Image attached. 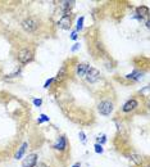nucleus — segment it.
I'll return each instance as SVG.
<instances>
[{"instance_id":"obj_16","label":"nucleus","mask_w":150,"mask_h":167,"mask_svg":"<svg viewBox=\"0 0 150 167\" xmlns=\"http://www.w3.org/2000/svg\"><path fill=\"white\" fill-rule=\"evenodd\" d=\"M82 27H83V17H80L77 19V31H81Z\"/></svg>"},{"instance_id":"obj_5","label":"nucleus","mask_w":150,"mask_h":167,"mask_svg":"<svg viewBox=\"0 0 150 167\" xmlns=\"http://www.w3.org/2000/svg\"><path fill=\"white\" fill-rule=\"evenodd\" d=\"M37 165V154L32 153L28 154V157H26L22 162V167H35Z\"/></svg>"},{"instance_id":"obj_21","label":"nucleus","mask_w":150,"mask_h":167,"mask_svg":"<svg viewBox=\"0 0 150 167\" xmlns=\"http://www.w3.org/2000/svg\"><path fill=\"white\" fill-rule=\"evenodd\" d=\"M53 81H54V79H50V80H47V81H46V82H45L44 88H46V89H47V88H49V85H50V84H52Z\"/></svg>"},{"instance_id":"obj_14","label":"nucleus","mask_w":150,"mask_h":167,"mask_svg":"<svg viewBox=\"0 0 150 167\" xmlns=\"http://www.w3.org/2000/svg\"><path fill=\"white\" fill-rule=\"evenodd\" d=\"M65 76H67V70H65V66H63V67L59 70L58 75H56V77L54 79V81H62V80L65 79Z\"/></svg>"},{"instance_id":"obj_6","label":"nucleus","mask_w":150,"mask_h":167,"mask_svg":"<svg viewBox=\"0 0 150 167\" xmlns=\"http://www.w3.org/2000/svg\"><path fill=\"white\" fill-rule=\"evenodd\" d=\"M71 16L68 14H63V17L58 21V27L59 28H63V30H69L71 28Z\"/></svg>"},{"instance_id":"obj_20","label":"nucleus","mask_w":150,"mask_h":167,"mask_svg":"<svg viewBox=\"0 0 150 167\" xmlns=\"http://www.w3.org/2000/svg\"><path fill=\"white\" fill-rule=\"evenodd\" d=\"M107 141V138H105V135H101L100 138H99V143H100V145L101 144H104V143Z\"/></svg>"},{"instance_id":"obj_22","label":"nucleus","mask_w":150,"mask_h":167,"mask_svg":"<svg viewBox=\"0 0 150 167\" xmlns=\"http://www.w3.org/2000/svg\"><path fill=\"white\" fill-rule=\"evenodd\" d=\"M80 138H81V140H82V143H85V141H86V136H85V134H83L82 131L80 132Z\"/></svg>"},{"instance_id":"obj_1","label":"nucleus","mask_w":150,"mask_h":167,"mask_svg":"<svg viewBox=\"0 0 150 167\" xmlns=\"http://www.w3.org/2000/svg\"><path fill=\"white\" fill-rule=\"evenodd\" d=\"M21 26L26 32H35L39 27V19L36 17H28V18L22 21Z\"/></svg>"},{"instance_id":"obj_25","label":"nucleus","mask_w":150,"mask_h":167,"mask_svg":"<svg viewBox=\"0 0 150 167\" xmlns=\"http://www.w3.org/2000/svg\"><path fill=\"white\" fill-rule=\"evenodd\" d=\"M81 165H80V163H74V165L73 166H72V167H80Z\"/></svg>"},{"instance_id":"obj_2","label":"nucleus","mask_w":150,"mask_h":167,"mask_svg":"<svg viewBox=\"0 0 150 167\" xmlns=\"http://www.w3.org/2000/svg\"><path fill=\"white\" fill-rule=\"evenodd\" d=\"M34 50L32 49H28V48H25V49H21L19 52H18V61L21 62V63L26 64V63H30V62L34 59Z\"/></svg>"},{"instance_id":"obj_18","label":"nucleus","mask_w":150,"mask_h":167,"mask_svg":"<svg viewBox=\"0 0 150 167\" xmlns=\"http://www.w3.org/2000/svg\"><path fill=\"white\" fill-rule=\"evenodd\" d=\"M40 117L41 118H39V120H37L39 124H41V122H44V121H49V117H47V116H45V115H41Z\"/></svg>"},{"instance_id":"obj_19","label":"nucleus","mask_w":150,"mask_h":167,"mask_svg":"<svg viewBox=\"0 0 150 167\" xmlns=\"http://www.w3.org/2000/svg\"><path fill=\"white\" fill-rule=\"evenodd\" d=\"M34 104L36 107H40L41 104H43V100H41V99H34Z\"/></svg>"},{"instance_id":"obj_9","label":"nucleus","mask_w":150,"mask_h":167,"mask_svg":"<svg viewBox=\"0 0 150 167\" xmlns=\"http://www.w3.org/2000/svg\"><path fill=\"white\" fill-rule=\"evenodd\" d=\"M54 149H56V150H65V148H67V139H65V136H59V139L56 140V143L54 144Z\"/></svg>"},{"instance_id":"obj_12","label":"nucleus","mask_w":150,"mask_h":167,"mask_svg":"<svg viewBox=\"0 0 150 167\" xmlns=\"http://www.w3.org/2000/svg\"><path fill=\"white\" fill-rule=\"evenodd\" d=\"M142 72L141 71H133V72H131V73H128L127 76H126V79H128V80H133V81H139V80H141L142 79Z\"/></svg>"},{"instance_id":"obj_4","label":"nucleus","mask_w":150,"mask_h":167,"mask_svg":"<svg viewBox=\"0 0 150 167\" xmlns=\"http://www.w3.org/2000/svg\"><path fill=\"white\" fill-rule=\"evenodd\" d=\"M85 79L86 81L90 82V84H94L99 79H100V72L96 70V68H92V67H89L87 72L85 75Z\"/></svg>"},{"instance_id":"obj_8","label":"nucleus","mask_w":150,"mask_h":167,"mask_svg":"<svg viewBox=\"0 0 150 167\" xmlns=\"http://www.w3.org/2000/svg\"><path fill=\"white\" fill-rule=\"evenodd\" d=\"M74 3H76V1H73V0H71V1H69V0L61 1V4H59V5H61V10L64 14H68V13H69V10L74 7Z\"/></svg>"},{"instance_id":"obj_15","label":"nucleus","mask_w":150,"mask_h":167,"mask_svg":"<svg viewBox=\"0 0 150 167\" xmlns=\"http://www.w3.org/2000/svg\"><path fill=\"white\" fill-rule=\"evenodd\" d=\"M27 147H28V144L27 143H23L22 145H21V148L18 149V152L16 153V159H19V158H22V156L25 154V152H26V149H27Z\"/></svg>"},{"instance_id":"obj_23","label":"nucleus","mask_w":150,"mask_h":167,"mask_svg":"<svg viewBox=\"0 0 150 167\" xmlns=\"http://www.w3.org/2000/svg\"><path fill=\"white\" fill-rule=\"evenodd\" d=\"M71 39H73V40H76V39H77V31L72 32V35H71Z\"/></svg>"},{"instance_id":"obj_7","label":"nucleus","mask_w":150,"mask_h":167,"mask_svg":"<svg viewBox=\"0 0 150 167\" xmlns=\"http://www.w3.org/2000/svg\"><path fill=\"white\" fill-rule=\"evenodd\" d=\"M137 107H139V102L136 99H130L123 104L122 109H123V112H131V111H135Z\"/></svg>"},{"instance_id":"obj_11","label":"nucleus","mask_w":150,"mask_h":167,"mask_svg":"<svg viewBox=\"0 0 150 167\" xmlns=\"http://www.w3.org/2000/svg\"><path fill=\"white\" fill-rule=\"evenodd\" d=\"M128 159H130L135 166L141 165L142 161H144V159H142V156H140V154H136V153H131L130 156H128Z\"/></svg>"},{"instance_id":"obj_17","label":"nucleus","mask_w":150,"mask_h":167,"mask_svg":"<svg viewBox=\"0 0 150 167\" xmlns=\"http://www.w3.org/2000/svg\"><path fill=\"white\" fill-rule=\"evenodd\" d=\"M95 152H96V153H103V147H101L100 144H95Z\"/></svg>"},{"instance_id":"obj_24","label":"nucleus","mask_w":150,"mask_h":167,"mask_svg":"<svg viewBox=\"0 0 150 167\" xmlns=\"http://www.w3.org/2000/svg\"><path fill=\"white\" fill-rule=\"evenodd\" d=\"M35 167H49V166H46V165H45V163L41 162V163H37V165H36Z\"/></svg>"},{"instance_id":"obj_3","label":"nucleus","mask_w":150,"mask_h":167,"mask_svg":"<svg viewBox=\"0 0 150 167\" xmlns=\"http://www.w3.org/2000/svg\"><path fill=\"white\" fill-rule=\"evenodd\" d=\"M98 111L103 116H109L113 112V103L109 102V100H103V102L99 103Z\"/></svg>"},{"instance_id":"obj_10","label":"nucleus","mask_w":150,"mask_h":167,"mask_svg":"<svg viewBox=\"0 0 150 167\" xmlns=\"http://www.w3.org/2000/svg\"><path fill=\"white\" fill-rule=\"evenodd\" d=\"M89 67H90V66L86 64V63H80L78 66H77V68H76L77 77H85V75H86V72H87V70H89Z\"/></svg>"},{"instance_id":"obj_13","label":"nucleus","mask_w":150,"mask_h":167,"mask_svg":"<svg viewBox=\"0 0 150 167\" xmlns=\"http://www.w3.org/2000/svg\"><path fill=\"white\" fill-rule=\"evenodd\" d=\"M136 13H137V16L141 17V19H142L144 17H149V8L141 5V7H139L136 9Z\"/></svg>"}]
</instances>
